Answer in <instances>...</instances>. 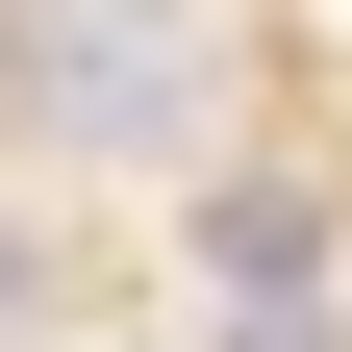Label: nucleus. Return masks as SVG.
Returning <instances> with one entry per match:
<instances>
[{
  "label": "nucleus",
  "instance_id": "3",
  "mask_svg": "<svg viewBox=\"0 0 352 352\" xmlns=\"http://www.w3.org/2000/svg\"><path fill=\"white\" fill-rule=\"evenodd\" d=\"M0 327H25V252H0Z\"/></svg>",
  "mask_w": 352,
  "mask_h": 352
},
{
  "label": "nucleus",
  "instance_id": "2",
  "mask_svg": "<svg viewBox=\"0 0 352 352\" xmlns=\"http://www.w3.org/2000/svg\"><path fill=\"white\" fill-rule=\"evenodd\" d=\"M201 277H227V302H302V277H327V201H277V176H201Z\"/></svg>",
  "mask_w": 352,
  "mask_h": 352
},
{
  "label": "nucleus",
  "instance_id": "1",
  "mask_svg": "<svg viewBox=\"0 0 352 352\" xmlns=\"http://www.w3.org/2000/svg\"><path fill=\"white\" fill-rule=\"evenodd\" d=\"M25 101H76V151H176L201 126V25L176 0H76V25H25Z\"/></svg>",
  "mask_w": 352,
  "mask_h": 352
}]
</instances>
